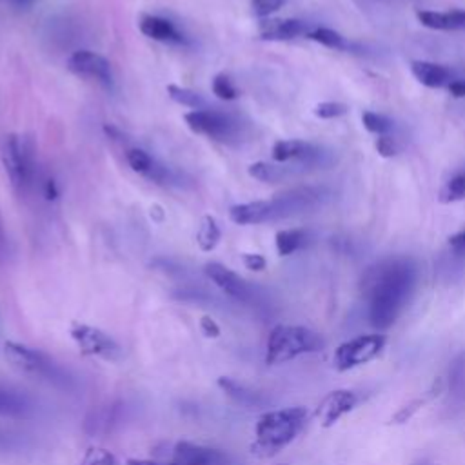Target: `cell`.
<instances>
[{"label": "cell", "instance_id": "cell-27", "mask_svg": "<svg viewBox=\"0 0 465 465\" xmlns=\"http://www.w3.org/2000/svg\"><path fill=\"white\" fill-rule=\"evenodd\" d=\"M361 122H363V127L372 133V134H378V136H385V134H391L392 129H394V122L385 116V114H380V113H374V111H365L361 114Z\"/></svg>", "mask_w": 465, "mask_h": 465}, {"label": "cell", "instance_id": "cell-8", "mask_svg": "<svg viewBox=\"0 0 465 465\" xmlns=\"http://www.w3.org/2000/svg\"><path fill=\"white\" fill-rule=\"evenodd\" d=\"M327 191L322 187H296L274 196L271 202L272 220L289 218L305 211H311L327 198Z\"/></svg>", "mask_w": 465, "mask_h": 465}, {"label": "cell", "instance_id": "cell-40", "mask_svg": "<svg viewBox=\"0 0 465 465\" xmlns=\"http://www.w3.org/2000/svg\"><path fill=\"white\" fill-rule=\"evenodd\" d=\"M200 329L207 338H218L220 336V327L211 316H202L200 320Z\"/></svg>", "mask_w": 465, "mask_h": 465}, {"label": "cell", "instance_id": "cell-9", "mask_svg": "<svg viewBox=\"0 0 465 465\" xmlns=\"http://www.w3.org/2000/svg\"><path fill=\"white\" fill-rule=\"evenodd\" d=\"M71 338L78 345L80 352L85 356H96L107 361H116L122 356L120 345L98 327L85 325V323H73Z\"/></svg>", "mask_w": 465, "mask_h": 465}, {"label": "cell", "instance_id": "cell-37", "mask_svg": "<svg viewBox=\"0 0 465 465\" xmlns=\"http://www.w3.org/2000/svg\"><path fill=\"white\" fill-rule=\"evenodd\" d=\"M425 403V400L423 398H418V400H412V401H409L407 405H403V407H400V411L394 414V423H405L421 405Z\"/></svg>", "mask_w": 465, "mask_h": 465}, {"label": "cell", "instance_id": "cell-35", "mask_svg": "<svg viewBox=\"0 0 465 465\" xmlns=\"http://www.w3.org/2000/svg\"><path fill=\"white\" fill-rule=\"evenodd\" d=\"M376 151L383 156V158H391V156H396L398 151H400V145L396 142V138H392L391 134H385V136H378L376 138V143H374Z\"/></svg>", "mask_w": 465, "mask_h": 465}, {"label": "cell", "instance_id": "cell-23", "mask_svg": "<svg viewBox=\"0 0 465 465\" xmlns=\"http://www.w3.org/2000/svg\"><path fill=\"white\" fill-rule=\"evenodd\" d=\"M276 251L280 256H289L307 243V232L303 229H283L276 232Z\"/></svg>", "mask_w": 465, "mask_h": 465}, {"label": "cell", "instance_id": "cell-24", "mask_svg": "<svg viewBox=\"0 0 465 465\" xmlns=\"http://www.w3.org/2000/svg\"><path fill=\"white\" fill-rule=\"evenodd\" d=\"M307 38H311L329 49H334V51H349L352 47V44L341 33H338L331 27H314V29H311Z\"/></svg>", "mask_w": 465, "mask_h": 465}, {"label": "cell", "instance_id": "cell-29", "mask_svg": "<svg viewBox=\"0 0 465 465\" xmlns=\"http://www.w3.org/2000/svg\"><path fill=\"white\" fill-rule=\"evenodd\" d=\"M465 198V171L452 176L440 191V202L450 203Z\"/></svg>", "mask_w": 465, "mask_h": 465}, {"label": "cell", "instance_id": "cell-21", "mask_svg": "<svg viewBox=\"0 0 465 465\" xmlns=\"http://www.w3.org/2000/svg\"><path fill=\"white\" fill-rule=\"evenodd\" d=\"M218 387L231 398L234 400L236 403L240 405H245V407H258L263 398L260 396V392L245 387L243 383H238L236 380L229 378V376H220L218 378Z\"/></svg>", "mask_w": 465, "mask_h": 465}, {"label": "cell", "instance_id": "cell-26", "mask_svg": "<svg viewBox=\"0 0 465 465\" xmlns=\"http://www.w3.org/2000/svg\"><path fill=\"white\" fill-rule=\"evenodd\" d=\"M220 240V227L213 216H203L196 234V242L202 251H213Z\"/></svg>", "mask_w": 465, "mask_h": 465}, {"label": "cell", "instance_id": "cell-14", "mask_svg": "<svg viewBox=\"0 0 465 465\" xmlns=\"http://www.w3.org/2000/svg\"><path fill=\"white\" fill-rule=\"evenodd\" d=\"M205 274L216 283V287H220L225 294H229L234 300L240 302H249L252 296V291L249 287V283L240 278L234 271H231L229 267L218 263V262H211L205 265Z\"/></svg>", "mask_w": 465, "mask_h": 465}, {"label": "cell", "instance_id": "cell-18", "mask_svg": "<svg viewBox=\"0 0 465 465\" xmlns=\"http://www.w3.org/2000/svg\"><path fill=\"white\" fill-rule=\"evenodd\" d=\"M229 218L238 225L269 222V220H272L271 202L269 200H258V202H247V203L232 205L231 211H229Z\"/></svg>", "mask_w": 465, "mask_h": 465}, {"label": "cell", "instance_id": "cell-22", "mask_svg": "<svg viewBox=\"0 0 465 465\" xmlns=\"http://www.w3.org/2000/svg\"><path fill=\"white\" fill-rule=\"evenodd\" d=\"M298 171H303V169L300 165L287 167V165H276V163H269V162H256V163L249 165V174L262 182H282L283 178H287Z\"/></svg>", "mask_w": 465, "mask_h": 465}, {"label": "cell", "instance_id": "cell-4", "mask_svg": "<svg viewBox=\"0 0 465 465\" xmlns=\"http://www.w3.org/2000/svg\"><path fill=\"white\" fill-rule=\"evenodd\" d=\"M4 352H5V358L11 361V365L25 374L38 376L42 380H47L64 387H67V383L71 381L65 371L49 354H45L40 349H35L18 341H5Z\"/></svg>", "mask_w": 465, "mask_h": 465}, {"label": "cell", "instance_id": "cell-25", "mask_svg": "<svg viewBox=\"0 0 465 465\" xmlns=\"http://www.w3.org/2000/svg\"><path fill=\"white\" fill-rule=\"evenodd\" d=\"M29 403L24 396L0 387V414L2 416H25Z\"/></svg>", "mask_w": 465, "mask_h": 465}, {"label": "cell", "instance_id": "cell-30", "mask_svg": "<svg viewBox=\"0 0 465 465\" xmlns=\"http://www.w3.org/2000/svg\"><path fill=\"white\" fill-rule=\"evenodd\" d=\"M127 163L133 171L140 173V174H145L149 178V174L153 173L154 169V160L142 149H131L127 151Z\"/></svg>", "mask_w": 465, "mask_h": 465}, {"label": "cell", "instance_id": "cell-17", "mask_svg": "<svg viewBox=\"0 0 465 465\" xmlns=\"http://www.w3.org/2000/svg\"><path fill=\"white\" fill-rule=\"evenodd\" d=\"M421 25L438 31L465 29V9L452 11H418L416 13Z\"/></svg>", "mask_w": 465, "mask_h": 465}, {"label": "cell", "instance_id": "cell-34", "mask_svg": "<svg viewBox=\"0 0 465 465\" xmlns=\"http://www.w3.org/2000/svg\"><path fill=\"white\" fill-rule=\"evenodd\" d=\"M347 111H349V107L341 102H322L314 107V114L318 118H323V120L343 116Z\"/></svg>", "mask_w": 465, "mask_h": 465}, {"label": "cell", "instance_id": "cell-15", "mask_svg": "<svg viewBox=\"0 0 465 465\" xmlns=\"http://www.w3.org/2000/svg\"><path fill=\"white\" fill-rule=\"evenodd\" d=\"M412 76L425 87H449L456 78L454 73L441 64L427 62V60H416L411 64Z\"/></svg>", "mask_w": 465, "mask_h": 465}, {"label": "cell", "instance_id": "cell-3", "mask_svg": "<svg viewBox=\"0 0 465 465\" xmlns=\"http://www.w3.org/2000/svg\"><path fill=\"white\" fill-rule=\"evenodd\" d=\"M325 347L323 338L303 325H276L267 336L265 361L278 365L291 361L302 354L320 352Z\"/></svg>", "mask_w": 465, "mask_h": 465}, {"label": "cell", "instance_id": "cell-19", "mask_svg": "<svg viewBox=\"0 0 465 465\" xmlns=\"http://www.w3.org/2000/svg\"><path fill=\"white\" fill-rule=\"evenodd\" d=\"M140 31L145 36L158 40V42H182L183 40L182 33L174 27V24L162 16H153V15L142 16Z\"/></svg>", "mask_w": 465, "mask_h": 465}, {"label": "cell", "instance_id": "cell-16", "mask_svg": "<svg viewBox=\"0 0 465 465\" xmlns=\"http://www.w3.org/2000/svg\"><path fill=\"white\" fill-rule=\"evenodd\" d=\"M307 22L298 18H274L260 24V35L263 40H291L300 35H309Z\"/></svg>", "mask_w": 465, "mask_h": 465}, {"label": "cell", "instance_id": "cell-11", "mask_svg": "<svg viewBox=\"0 0 465 465\" xmlns=\"http://www.w3.org/2000/svg\"><path fill=\"white\" fill-rule=\"evenodd\" d=\"M361 396L351 389H336L331 391L318 405L316 416L323 427H332L340 418L349 414L358 407Z\"/></svg>", "mask_w": 465, "mask_h": 465}, {"label": "cell", "instance_id": "cell-2", "mask_svg": "<svg viewBox=\"0 0 465 465\" xmlns=\"http://www.w3.org/2000/svg\"><path fill=\"white\" fill-rule=\"evenodd\" d=\"M307 421V409L287 407L263 412L254 425V441L251 443L252 454L271 458L285 449L303 429Z\"/></svg>", "mask_w": 465, "mask_h": 465}, {"label": "cell", "instance_id": "cell-45", "mask_svg": "<svg viewBox=\"0 0 465 465\" xmlns=\"http://www.w3.org/2000/svg\"><path fill=\"white\" fill-rule=\"evenodd\" d=\"M414 465H430V463H429V461H425V460H423V461H418V463H414Z\"/></svg>", "mask_w": 465, "mask_h": 465}, {"label": "cell", "instance_id": "cell-32", "mask_svg": "<svg viewBox=\"0 0 465 465\" xmlns=\"http://www.w3.org/2000/svg\"><path fill=\"white\" fill-rule=\"evenodd\" d=\"M80 465H118L113 452L102 447H89L82 458Z\"/></svg>", "mask_w": 465, "mask_h": 465}, {"label": "cell", "instance_id": "cell-20", "mask_svg": "<svg viewBox=\"0 0 465 465\" xmlns=\"http://www.w3.org/2000/svg\"><path fill=\"white\" fill-rule=\"evenodd\" d=\"M120 420V405L111 403L98 409H93L85 418L84 429L89 434H107Z\"/></svg>", "mask_w": 465, "mask_h": 465}, {"label": "cell", "instance_id": "cell-42", "mask_svg": "<svg viewBox=\"0 0 465 465\" xmlns=\"http://www.w3.org/2000/svg\"><path fill=\"white\" fill-rule=\"evenodd\" d=\"M125 465H173L171 461H154V460H138V458H129Z\"/></svg>", "mask_w": 465, "mask_h": 465}, {"label": "cell", "instance_id": "cell-38", "mask_svg": "<svg viewBox=\"0 0 465 465\" xmlns=\"http://www.w3.org/2000/svg\"><path fill=\"white\" fill-rule=\"evenodd\" d=\"M449 247H450V251L454 252V254H458V256H465V231H460V232H456V234H452V236H449Z\"/></svg>", "mask_w": 465, "mask_h": 465}, {"label": "cell", "instance_id": "cell-13", "mask_svg": "<svg viewBox=\"0 0 465 465\" xmlns=\"http://www.w3.org/2000/svg\"><path fill=\"white\" fill-rule=\"evenodd\" d=\"M67 69L78 76H91L104 84H111V65L98 53L80 49L67 58Z\"/></svg>", "mask_w": 465, "mask_h": 465}, {"label": "cell", "instance_id": "cell-12", "mask_svg": "<svg viewBox=\"0 0 465 465\" xmlns=\"http://www.w3.org/2000/svg\"><path fill=\"white\" fill-rule=\"evenodd\" d=\"M173 465H229V456L193 441H178L173 447Z\"/></svg>", "mask_w": 465, "mask_h": 465}, {"label": "cell", "instance_id": "cell-44", "mask_svg": "<svg viewBox=\"0 0 465 465\" xmlns=\"http://www.w3.org/2000/svg\"><path fill=\"white\" fill-rule=\"evenodd\" d=\"M13 5H16V7H29L35 0H9Z\"/></svg>", "mask_w": 465, "mask_h": 465}, {"label": "cell", "instance_id": "cell-36", "mask_svg": "<svg viewBox=\"0 0 465 465\" xmlns=\"http://www.w3.org/2000/svg\"><path fill=\"white\" fill-rule=\"evenodd\" d=\"M285 2L287 0H251V5L258 16H269L276 13L280 7H283Z\"/></svg>", "mask_w": 465, "mask_h": 465}, {"label": "cell", "instance_id": "cell-43", "mask_svg": "<svg viewBox=\"0 0 465 465\" xmlns=\"http://www.w3.org/2000/svg\"><path fill=\"white\" fill-rule=\"evenodd\" d=\"M45 196H47V200H54L58 196L54 180H47V183H45Z\"/></svg>", "mask_w": 465, "mask_h": 465}, {"label": "cell", "instance_id": "cell-1", "mask_svg": "<svg viewBox=\"0 0 465 465\" xmlns=\"http://www.w3.org/2000/svg\"><path fill=\"white\" fill-rule=\"evenodd\" d=\"M418 282V267L411 258H391L372 267L365 278L367 318L378 329H389L409 305Z\"/></svg>", "mask_w": 465, "mask_h": 465}, {"label": "cell", "instance_id": "cell-28", "mask_svg": "<svg viewBox=\"0 0 465 465\" xmlns=\"http://www.w3.org/2000/svg\"><path fill=\"white\" fill-rule=\"evenodd\" d=\"M167 94H169L171 100H174L176 104L185 105V107L202 109V107L205 105V100H203L196 91H191V89H187V87H180V85L169 84V85H167Z\"/></svg>", "mask_w": 465, "mask_h": 465}, {"label": "cell", "instance_id": "cell-39", "mask_svg": "<svg viewBox=\"0 0 465 465\" xmlns=\"http://www.w3.org/2000/svg\"><path fill=\"white\" fill-rule=\"evenodd\" d=\"M243 263H245L247 269L256 271V272H258V271H263L265 265H267V262H265V258H263L262 254H252V252L243 254Z\"/></svg>", "mask_w": 465, "mask_h": 465}, {"label": "cell", "instance_id": "cell-6", "mask_svg": "<svg viewBox=\"0 0 465 465\" xmlns=\"http://www.w3.org/2000/svg\"><path fill=\"white\" fill-rule=\"evenodd\" d=\"M272 160L274 162H298L300 167L305 169H318L329 167L334 160L332 151L325 147L303 142V140H278L272 145Z\"/></svg>", "mask_w": 465, "mask_h": 465}, {"label": "cell", "instance_id": "cell-5", "mask_svg": "<svg viewBox=\"0 0 465 465\" xmlns=\"http://www.w3.org/2000/svg\"><path fill=\"white\" fill-rule=\"evenodd\" d=\"M385 341H387V338L378 332L360 334L356 338H351L336 347L332 363L341 372L356 369L360 365H365L383 351Z\"/></svg>", "mask_w": 465, "mask_h": 465}, {"label": "cell", "instance_id": "cell-33", "mask_svg": "<svg viewBox=\"0 0 465 465\" xmlns=\"http://www.w3.org/2000/svg\"><path fill=\"white\" fill-rule=\"evenodd\" d=\"M213 93L220 100H234L238 96V89L234 87V84L225 74H216L214 76V80H213Z\"/></svg>", "mask_w": 465, "mask_h": 465}, {"label": "cell", "instance_id": "cell-41", "mask_svg": "<svg viewBox=\"0 0 465 465\" xmlns=\"http://www.w3.org/2000/svg\"><path fill=\"white\" fill-rule=\"evenodd\" d=\"M447 89L454 98H463L465 96V78H456Z\"/></svg>", "mask_w": 465, "mask_h": 465}, {"label": "cell", "instance_id": "cell-10", "mask_svg": "<svg viewBox=\"0 0 465 465\" xmlns=\"http://www.w3.org/2000/svg\"><path fill=\"white\" fill-rule=\"evenodd\" d=\"M183 120L194 133L207 134L216 140L229 138L231 134H234V129H236L234 122L227 114L220 111H211V109H194L187 113Z\"/></svg>", "mask_w": 465, "mask_h": 465}, {"label": "cell", "instance_id": "cell-31", "mask_svg": "<svg viewBox=\"0 0 465 465\" xmlns=\"http://www.w3.org/2000/svg\"><path fill=\"white\" fill-rule=\"evenodd\" d=\"M449 389L454 396H465V354L458 356L450 367Z\"/></svg>", "mask_w": 465, "mask_h": 465}, {"label": "cell", "instance_id": "cell-7", "mask_svg": "<svg viewBox=\"0 0 465 465\" xmlns=\"http://www.w3.org/2000/svg\"><path fill=\"white\" fill-rule=\"evenodd\" d=\"M0 158L15 189L24 191L31 178V156L18 134H5L0 143Z\"/></svg>", "mask_w": 465, "mask_h": 465}]
</instances>
